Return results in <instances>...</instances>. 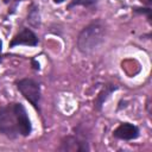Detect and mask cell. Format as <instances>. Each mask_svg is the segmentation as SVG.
<instances>
[{"instance_id":"obj_1","label":"cell","mask_w":152,"mask_h":152,"mask_svg":"<svg viewBox=\"0 0 152 152\" xmlns=\"http://www.w3.org/2000/svg\"><path fill=\"white\" fill-rule=\"evenodd\" d=\"M103 31L99 24H91L86 27L78 37V48L82 52L93 51L102 40Z\"/></svg>"},{"instance_id":"obj_2","label":"cell","mask_w":152,"mask_h":152,"mask_svg":"<svg viewBox=\"0 0 152 152\" xmlns=\"http://www.w3.org/2000/svg\"><path fill=\"white\" fill-rule=\"evenodd\" d=\"M0 131L10 138H14L17 134H19L14 104L0 108Z\"/></svg>"},{"instance_id":"obj_3","label":"cell","mask_w":152,"mask_h":152,"mask_svg":"<svg viewBox=\"0 0 152 152\" xmlns=\"http://www.w3.org/2000/svg\"><path fill=\"white\" fill-rule=\"evenodd\" d=\"M17 87L20 90V93L24 95V97L27 101H30L34 107H37L39 97H40V90H39L38 83L33 80L24 78L17 83Z\"/></svg>"},{"instance_id":"obj_4","label":"cell","mask_w":152,"mask_h":152,"mask_svg":"<svg viewBox=\"0 0 152 152\" xmlns=\"http://www.w3.org/2000/svg\"><path fill=\"white\" fill-rule=\"evenodd\" d=\"M14 112H15V116H17V124H18V129H19V134L26 137L31 133V122L30 119L27 116L26 109L21 103H14Z\"/></svg>"},{"instance_id":"obj_5","label":"cell","mask_w":152,"mask_h":152,"mask_svg":"<svg viewBox=\"0 0 152 152\" xmlns=\"http://www.w3.org/2000/svg\"><path fill=\"white\" fill-rule=\"evenodd\" d=\"M30 45V46H34L38 44V39L36 37V34L28 30V28H24L21 32H19L13 40L11 42V46H15V45Z\"/></svg>"},{"instance_id":"obj_6","label":"cell","mask_w":152,"mask_h":152,"mask_svg":"<svg viewBox=\"0 0 152 152\" xmlns=\"http://www.w3.org/2000/svg\"><path fill=\"white\" fill-rule=\"evenodd\" d=\"M139 135V129L132 124H121L115 131L114 137L124 140H132Z\"/></svg>"},{"instance_id":"obj_7","label":"cell","mask_w":152,"mask_h":152,"mask_svg":"<svg viewBox=\"0 0 152 152\" xmlns=\"http://www.w3.org/2000/svg\"><path fill=\"white\" fill-rule=\"evenodd\" d=\"M55 2H62V1H64V0H53Z\"/></svg>"},{"instance_id":"obj_8","label":"cell","mask_w":152,"mask_h":152,"mask_svg":"<svg viewBox=\"0 0 152 152\" xmlns=\"http://www.w3.org/2000/svg\"><path fill=\"white\" fill-rule=\"evenodd\" d=\"M1 49H2V43H1V40H0V51H1Z\"/></svg>"}]
</instances>
